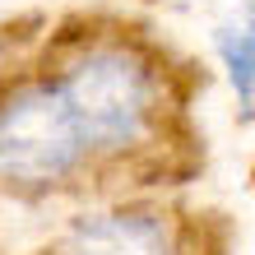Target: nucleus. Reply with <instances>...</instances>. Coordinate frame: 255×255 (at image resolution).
Segmentation results:
<instances>
[{"label": "nucleus", "instance_id": "1", "mask_svg": "<svg viewBox=\"0 0 255 255\" xmlns=\"http://www.w3.org/2000/svg\"><path fill=\"white\" fill-rule=\"evenodd\" d=\"M37 70L70 107L98 176L167 167L181 107L153 42L126 28L61 33Z\"/></svg>", "mask_w": 255, "mask_h": 255}, {"label": "nucleus", "instance_id": "2", "mask_svg": "<svg viewBox=\"0 0 255 255\" xmlns=\"http://www.w3.org/2000/svg\"><path fill=\"white\" fill-rule=\"evenodd\" d=\"M93 172L88 144L51 79L33 70L0 74V190L19 200L79 190Z\"/></svg>", "mask_w": 255, "mask_h": 255}, {"label": "nucleus", "instance_id": "3", "mask_svg": "<svg viewBox=\"0 0 255 255\" xmlns=\"http://www.w3.org/2000/svg\"><path fill=\"white\" fill-rule=\"evenodd\" d=\"M47 255H200L195 228L153 200H107L74 214Z\"/></svg>", "mask_w": 255, "mask_h": 255}, {"label": "nucleus", "instance_id": "4", "mask_svg": "<svg viewBox=\"0 0 255 255\" xmlns=\"http://www.w3.org/2000/svg\"><path fill=\"white\" fill-rule=\"evenodd\" d=\"M228 65H232V84L242 88V102H251V33L246 28H228Z\"/></svg>", "mask_w": 255, "mask_h": 255}]
</instances>
